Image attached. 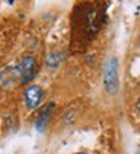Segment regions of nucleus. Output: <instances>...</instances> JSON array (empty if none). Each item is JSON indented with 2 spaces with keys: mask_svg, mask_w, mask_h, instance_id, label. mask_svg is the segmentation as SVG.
<instances>
[{
  "mask_svg": "<svg viewBox=\"0 0 140 154\" xmlns=\"http://www.w3.org/2000/svg\"><path fill=\"white\" fill-rule=\"evenodd\" d=\"M104 87L110 95H114L119 90V61L116 57H111L104 64L102 72Z\"/></svg>",
  "mask_w": 140,
  "mask_h": 154,
  "instance_id": "nucleus-1",
  "label": "nucleus"
},
{
  "mask_svg": "<svg viewBox=\"0 0 140 154\" xmlns=\"http://www.w3.org/2000/svg\"><path fill=\"white\" fill-rule=\"evenodd\" d=\"M18 69H20V82L28 84L29 81L34 79V76L37 73V63L32 57H25L21 60Z\"/></svg>",
  "mask_w": 140,
  "mask_h": 154,
  "instance_id": "nucleus-2",
  "label": "nucleus"
},
{
  "mask_svg": "<svg viewBox=\"0 0 140 154\" xmlns=\"http://www.w3.org/2000/svg\"><path fill=\"white\" fill-rule=\"evenodd\" d=\"M43 96H44V93H43V89L40 85H29L25 90V104H26V107L29 110L37 108L40 105Z\"/></svg>",
  "mask_w": 140,
  "mask_h": 154,
  "instance_id": "nucleus-3",
  "label": "nucleus"
},
{
  "mask_svg": "<svg viewBox=\"0 0 140 154\" xmlns=\"http://www.w3.org/2000/svg\"><path fill=\"white\" fill-rule=\"evenodd\" d=\"M53 108H55V104H53V102H49V104H46V105L41 107L40 113H38V116H37V122H35V127H37L40 131H43V130L46 128V125L49 124V119H50V115H52V112H53Z\"/></svg>",
  "mask_w": 140,
  "mask_h": 154,
  "instance_id": "nucleus-4",
  "label": "nucleus"
},
{
  "mask_svg": "<svg viewBox=\"0 0 140 154\" xmlns=\"http://www.w3.org/2000/svg\"><path fill=\"white\" fill-rule=\"evenodd\" d=\"M15 79L20 81V69H18V66H17V67L6 69L3 72H0V87H8Z\"/></svg>",
  "mask_w": 140,
  "mask_h": 154,
  "instance_id": "nucleus-5",
  "label": "nucleus"
},
{
  "mask_svg": "<svg viewBox=\"0 0 140 154\" xmlns=\"http://www.w3.org/2000/svg\"><path fill=\"white\" fill-rule=\"evenodd\" d=\"M59 61H61V54L50 55V57L47 58V66H49V67H56Z\"/></svg>",
  "mask_w": 140,
  "mask_h": 154,
  "instance_id": "nucleus-6",
  "label": "nucleus"
},
{
  "mask_svg": "<svg viewBox=\"0 0 140 154\" xmlns=\"http://www.w3.org/2000/svg\"><path fill=\"white\" fill-rule=\"evenodd\" d=\"M76 154H84V152H76Z\"/></svg>",
  "mask_w": 140,
  "mask_h": 154,
  "instance_id": "nucleus-7",
  "label": "nucleus"
}]
</instances>
